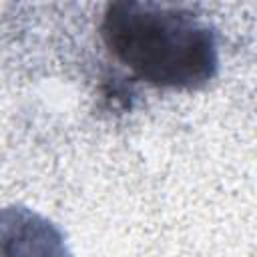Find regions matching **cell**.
I'll list each match as a JSON object with an SVG mask.
<instances>
[{"instance_id": "cell-2", "label": "cell", "mask_w": 257, "mask_h": 257, "mask_svg": "<svg viewBox=\"0 0 257 257\" xmlns=\"http://www.w3.org/2000/svg\"><path fill=\"white\" fill-rule=\"evenodd\" d=\"M0 257H68L58 231L26 209L0 211Z\"/></svg>"}, {"instance_id": "cell-1", "label": "cell", "mask_w": 257, "mask_h": 257, "mask_svg": "<svg viewBox=\"0 0 257 257\" xmlns=\"http://www.w3.org/2000/svg\"><path fill=\"white\" fill-rule=\"evenodd\" d=\"M100 34L120 64L155 86L199 88L219 66L213 30L183 6L112 2L102 14Z\"/></svg>"}]
</instances>
